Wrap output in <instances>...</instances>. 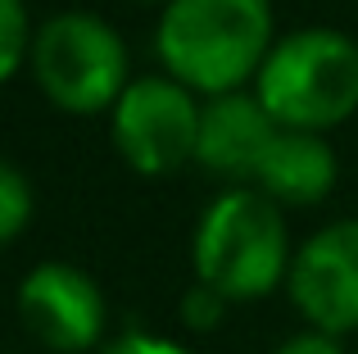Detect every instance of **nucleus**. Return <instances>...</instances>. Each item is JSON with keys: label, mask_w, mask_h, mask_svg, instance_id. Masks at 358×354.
I'll return each mask as SVG.
<instances>
[{"label": "nucleus", "mask_w": 358, "mask_h": 354, "mask_svg": "<svg viewBox=\"0 0 358 354\" xmlns=\"http://www.w3.org/2000/svg\"><path fill=\"white\" fill-rule=\"evenodd\" d=\"M272 45L268 0H168L155 27L168 78L209 96H227L259 78Z\"/></svg>", "instance_id": "1"}, {"label": "nucleus", "mask_w": 358, "mask_h": 354, "mask_svg": "<svg viewBox=\"0 0 358 354\" xmlns=\"http://www.w3.org/2000/svg\"><path fill=\"white\" fill-rule=\"evenodd\" d=\"M254 96L277 127L331 132L358 109V41L336 27H299L268 50Z\"/></svg>", "instance_id": "2"}, {"label": "nucleus", "mask_w": 358, "mask_h": 354, "mask_svg": "<svg viewBox=\"0 0 358 354\" xmlns=\"http://www.w3.org/2000/svg\"><path fill=\"white\" fill-rule=\"evenodd\" d=\"M195 277L227 304L263 300L290 277V241L281 204L263 191L236 186L204 209L195 227Z\"/></svg>", "instance_id": "3"}, {"label": "nucleus", "mask_w": 358, "mask_h": 354, "mask_svg": "<svg viewBox=\"0 0 358 354\" xmlns=\"http://www.w3.org/2000/svg\"><path fill=\"white\" fill-rule=\"evenodd\" d=\"M32 64L41 91L69 114H100L114 109L127 91V50L122 36L105 18L69 9L36 27Z\"/></svg>", "instance_id": "4"}, {"label": "nucleus", "mask_w": 358, "mask_h": 354, "mask_svg": "<svg viewBox=\"0 0 358 354\" xmlns=\"http://www.w3.org/2000/svg\"><path fill=\"white\" fill-rule=\"evenodd\" d=\"M200 114L191 87H182L177 78H136L127 82V91L114 105V146L127 160V169L145 177L177 173L186 160H195L200 150Z\"/></svg>", "instance_id": "5"}, {"label": "nucleus", "mask_w": 358, "mask_h": 354, "mask_svg": "<svg viewBox=\"0 0 358 354\" xmlns=\"http://www.w3.org/2000/svg\"><path fill=\"white\" fill-rule=\"evenodd\" d=\"M286 291L313 332H358V218L331 222L295 250Z\"/></svg>", "instance_id": "6"}, {"label": "nucleus", "mask_w": 358, "mask_h": 354, "mask_svg": "<svg viewBox=\"0 0 358 354\" xmlns=\"http://www.w3.org/2000/svg\"><path fill=\"white\" fill-rule=\"evenodd\" d=\"M18 318L36 346L55 354H82L100 346L109 309L100 286L82 268L50 259L18 282Z\"/></svg>", "instance_id": "7"}, {"label": "nucleus", "mask_w": 358, "mask_h": 354, "mask_svg": "<svg viewBox=\"0 0 358 354\" xmlns=\"http://www.w3.org/2000/svg\"><path fill=\"white\" fill-rule=\"evenodd\" d=\"M272 136H277V123L259 105V96H250V91L213 96L200 114V150H195V164L218 173V177H231V182H254Z\"/></svg>", "instance_id": "8"}, {"label": "nucleus", "mask_w": 358, "mask_h": 354, "mask_svg": "<svg viewBox=\"0 0 358 354\" xmlns=\"http://www.w3.org/2000/svg\"><path fill=\"white\" fill-rule=\"evenodd\" d=\"M254 182L277 204H317L336 186V150L327 146L322 132L277 127Z\"/></svg>", "instance_id": "9"}, {"label": "nucleus", "mask_w": 358, "mask_h": 354, "mask_svg": "<svg viewBox=\"0 0 358 354\" xmlns=\"http://www.w3.org/2000/svg\"><path fill=\"white\" fill-rule=\"evenodd\" d=\"M27 218H32V186L18 173V164H5L0 169V236L14 246L23 236Z\"/></svg>", "instance_id": "10"}, {"label": "nucleus", "mask_w": 358, "mask_h": 354, "mask_svg": "<svg viewBox=\"0 0 358 354\" xmlns=\"http://www.w3.org/2000/svg\"><path fill=\"white\" fill-rule=\"evenodd\" d=\"M27 50H32V41H27L23 0H0V78H14Z\"/></svg>", "instance_id": "11"}, {"label": "nucleus", "mask_w": 358, "mask_h": 354, "mask_svg": "<svg viewBox=\"0 0 358 354\" xmlns=\"http://www.w3.org/2000/svg\"><path fill=\"white\" fill-rule=\"evenodd\" d=\"M222 313H227V300H222L218 291H209L204 282H195L191 291L182 295V323L191 332H213L222 323Z\"/></svg>", "instance_id": "12"}, {"label": "nucleus", "mask_w": 358, "mask_h": 354, "mask_svg": "<svg viewBox=\"0 0 358 354\" xmlns=\"http://www.w3.org/2000/svg\"><path fill=\"white\" fill-rule=\"evenodd\" d=\"M100 354H191V350L168 337H155V332H122V337L105 341Z\"/></svg>", "instance_id": "13"}, {"label": "nucleus", "mask_w": 358, "mask_h": 354, "mask_svg": "<svg viewBox=\"0 0 358 354\" xmlns=\"http://www.w3.org/2000/svg\"><path fill=\"white\" fill-rule=\"evenodd\" d=\"M277 354H350L341 346V337H327V332H295L290 341H281Z\"/></svg>", "instance_id": "14"}, {"label": "nucleus", "mask_w": 358, "mask_h": 354, "mask_svg": "<svg viewBox=\"0 0 358 354\" xmlns=\"http://www.w3.org/2000/svg\"><path fill=\"white\" fill-rule=\"evenodd\" d=\"M164 5H168V0H164Z\"/></svg>", "instance_id": "15"}]
</instances>
